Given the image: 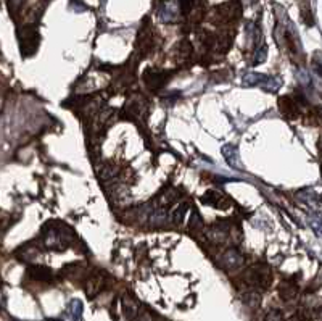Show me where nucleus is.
<instances>
[{"label": "nucleus", "mask_w": 322, "mask_h": 321, "mask_svg": "<svg viewBox=\"0 0 322 321\" xmlns=\"http://www.w3.org/2000/svg\"><path fill=\"white\" fill-rule=\"evenodd\" d=\"M187 210H189V203H187V202H186V203H184V202L179 203L173 211H171V221H173L174 224L184 223V216H186Z\"/></svg>", "instance_id": "nucleus-14"}, {"label": "nucleus", "mask_w": 322, "mask_h": 321, "mask_svg": "<svg viewBox=\"0 0 322 321\" xmlns=\"http://www.w3.org/2000/svg\"><path fill=\"white\" fill-rule=\"evenodd\" d=\"M279 292H280V296H282V299H292L293 296H295L297 288H295V286L292 288L290 283H284L282 286H280Z\"/></svg>", "instance_id": "nucleus-16"}, {"label": "nucleus", "mask_w": 322, "mask_h": 321, "mask_svg": "<svg viewBox=\"0 0 322 321\" xmlns=\"http://www.w3.org/2000/svg\"><path fill=\"white\" fill-rule=\"evenodd\" d=\"M202 202L211 205V207L219 208V210H227L230 207V200L221 192H216V190H208L207 194L202 197Z\"/></svg>", "instance_id": "nucleus-6"}, {"label": "nucleus", "mask_w": 322, "mask_h": 321, "mask_svg": "<svg viewBox=\"0 0 322 321\" xmlns=\"http://www.w3.org/2000/svg\"><path fill=\"white\" fill-rule=\"evenodd\" d=\"M301 16H303V19L308 24H313V16H311L310 6H308V5H305L303 8H301Z\"/></svg>", "instance_id": "nucleus-20"}, {"label": "nucleus", "mask_w": 322, "mask_h": 321, "mask_svg": "<svg viewBox=\"0 0 322 321\" xmlns=\"http://www.w3.org/2000/svg\"><path fill=\"white\" fill-rule=\"evenodd\" d=\"M222 155H224L225 161H227L230 166L242 169L240 159H238V152H237V149L234 146H224L222 147Z\"/></svg>", "instance_id": "nucleus-13"}, {"label": "nucleus", "mask_w": 322, "mask_h": 321, "mask_svg": "<svg viewBox=\"0 0 322 321\" xmlns=\"http://www.w3.org/2000/svg\"><path fill=\"white\" fill-rule=\"evenodd\" d=\"M18 39H19V50H21L23 57H31L37 52L39 49V31L36 26L26 24L18 31Z\"/></svg>", "instance_id": "nucleus-3"}, {"label": "nucleus", "mask_w": 322, "mask_h": 321, "mask_svg": "<svg viewBox=\"0 0 322 321\" xmlns=\"http://www.w3.org/2000/svg\"><path fill=\"white\" fill-rule=\"evenodd\" d=\"M243 83L245 84H248V86H269L272 83H276L272 78L269 76H264V74H259V73H250V74H246V76L243 78Z\"/></svg>", "instance_id": "nucleus-11"}, {"label": "nucleus", "mask_w": 322, "mask_h": 321, "mask_svg": "<svg viewBox=\"0 0 322 321\" xmlns=\"http://www.w3.org/2000/svg\"><path fill=\"white\" fill-rule=\"evenodd\" d=\"M42 236L47 249L55 252H63L73 244L74 231L65 223L49 221L42 228Z\"/></svg>", "instance_id": "nucleus-1"}, {"label": "nucleus", "mask_w": 322, "mask_h": 321, "mask_svg": "<svg viewBox=\"0 0 322 321\" xmlns=\"http://www.w3.org/2000/svg\"><path fill=\"white\" fill-rule=\"evenodd\" d=\"M105 283H107V279L102 273H92L84 283V289L87 292V296L89 297L97 296V294L105 288Z\"/></svg>", "instance_id": "nucleus-5"}, {"label": "nucleus", "mask_w": 322, "mask_h": 321, "mask_svg": "<svg viewBox=\"0 0 322 321\" xmlns=\"http://www.w3.org/2000/svg\"><path fill=\"white\" fill-rule=\"evenodd\" d=\"M217 13L224 21H232V19H237L240 16L242 8H240V2L238 0H232L229 3H224L221 6H217Z\"/></svg>", "instance_id": "nucleus-8"}, {"label": "nucleus", "mask_w": 322, "mask_h": 321, "mask_svg": "<svg viewBox=\"0 0 322 321\" xmlns=\"http://www.w3.org/2000/svg\"><path fill=\"white\" fill-rule=\"evenodd\" d=\"M26 275L31 279H34V281L49 283L53 278V271L50 268H47V266H42V265H32L26 270Z\"/></svg>", "instance_id": "nucleus-9"}, {"label": "nucleus", "mask_w": 322, "mask_h": 321, "mask_svg": "<svg viewBox=\"0 0 322 321\" xmlns=\"http://www.w3.org/2000/svg\"><path fill=\"white\" fill-rule=\"evenodd\" d=\"M292 321H303V320H298V317H295V318H293Z\"/></svg>", "instance_id": "nucleus-22"}, {"label": "nucleus", "mask_w": 322, "mask_h": 321, "mask_svg": "<svg viewBox=\"0 0 322 321\" xmlns=\"http://www.w3.org/2000/svg\"><path fill=\"white\" fill-rule=\"evenodd\" d=\"M171 78V74L168 71H158V70H153V68H148V70L143 73V81H145L147 87L153 89H161L164 84L168 83Z\"/></svg>", "instance_id": "nucleus-4"}, {"label": "nucleus", "mask_w": 322, "mask_h": 321, "mask_svg": "<svg viewBox=\"0 0 322 321\" xmlns=\"http://www.w3.org/2000/svg\"><path fill=\"white\" fill-rule=\"evenodd\" d=\"M70 313L71 317L74 318V321H79L81 317H82V304L81 300H73L70 304Z\"/></svg>", "instance_id": "nucleus-15"}, {"label": "nucleus", "mask_w": 322, "mask_h": 321, "mask_svg": "<svg viewBox=\"0 0 322 321\" xmlns=\"http://www.w3.org/2000/svg\"><path fill=\"white\" fill-rule=\"evenodd\" d=\"M245 283L255 289H268L272 283V273L266 265H253L245 271Z\"/></svg>", "instance_id": "nucleus-2"}, {"label": "nucleus", "mask_w": 322, "mask_h": 321, "mask_svg": "<svg viewBox=\"0 0 322 321\" xmlns=\"http://www.w3.org/2000/svg\"><path fill=\"white\" fill-rule=\"evenodd\" d=\"M246 297H248L246 299V304H248L250 307H256L259 302H261V297H259V294H256V292H250Z\"/></svg>", "instance_id": "nucleus-19"}, {"label": "nucleus", "mask_w": 322, "mask_h": 321, "mask_svg": "<svg viewBox=\"0 0 322 321\" xmlns=\"http://www.w3.org/2000/svg\"><path fill=\"white\" fill-rule=\"evenodd\" d=\"M179 6H181V11L184 13V15H189L192 8L195 6V0H179Z\"/></svg>", "instance_id": "nucleus-17"}, {"label": "nucleus", "mask_w": 322, "mask_h": 321, "mask_svg": "<svg viewBox=\"0 0 322 321\" xmlns=\"http://www.w3.org/2000/svg\"><path fill=\"white\" fill-rule=\"evenodd\" d=\"M121 309H122V313H124V317L129 321L135 320L137 315H139V305H137V300L134 297L129 296V294L122 296V299H121Z\"/></svg>", "instance_id": "nucleus-10"}, {"label": "nucleus", "mask_w": 322, "mask_h": 321, "mask_svg": "<svg viewBox=\"0 0 322 321\" xmlns=\"http://www.w3.org/2000/svg\"><path fill=\"white\" fill-rule=\"evenodd\" d=\"M279 105H280V110H282V113L287 118H295L298 115V105L292 97H282L279 102Z\"/></svg>", "instance_id": "nucleus-12"}, {"label": "nucleus", "mask_w": 322, "mask_h": 321, "mask_svg": "<svg viewBox=\"0 0 322 321\" xmlns=\"http://www.w3.org/2000/svg\"><path fill=\"white\" fill-rule=\"evenodd\" d=\"M245 263V257L235 249H229L222 254V265L225 270H238Z\"/></svg>", "instance_id": "nucleus-7"}, {"label": "nucleus", "mask_w": 322, "mask_h": 321, "mask_svg": "<svg viewBox=\"0 0 322 321\" xmlns=\"http://www.w3.org/2000/svg\"><path fill=\"white\" fill-rule=\"evenodd\" d=\"M264 321H285V320H284V315L279 310H271L268 315H266Z\"/></svg>", "instance_id": "nucleus-18"}, {"label": "nucleus", "mask_w": 322, "mask_h": 321, "mask_svg": "<svg viewBox=\"0 0 322 321\" xmlns=\"http://www.w3.org/2000/svg\"><path fill=\"white\" fill-rule=\"evenodd\" d=\"M321 173H322V165H321Z\"/></svg>", "instance_id": "nucleus-23"}, {"label": "nucleus", "mask_w": 322, "mask_h": 321, "mask_svg": "<svg viewBox=\"0 0 322 321\" xmlns=\"http://www.w3.org/2000/svg\"><path fill=\"white\" fill-rule=\"evenodd\" d=\"M139 321H153V320H152V317H150V313L145 312V313H142V315L139 317Z\"/></svg>", "instance_id": "nucleus-21"}]
</instances>
